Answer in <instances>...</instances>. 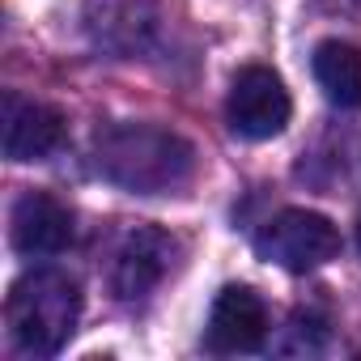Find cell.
I'll return each mask as SVG.
<instances>
[{
	"label": "cell",
	"mask_w": 361,
	"mask_h": 361,
	"mask_svg": "<svg viewBox=\"0 0 361 361\" xmlns=\"http://www.w3.org/2000/svg\"><path fill=\"white\" fill-rule=\"evenodd\" d=\"M255 255L285 268V272H310V268H323L340 255V230L323 213L281 209L255 234Z\"/></svg>",
	"instance_id": "obj_3"
},
{
	"label": "cell",
	"mask_w": 361,
	"mask_h": 361,
	"mask_svg": "<svg viewBox=\"0 0 361 361\" xmlns=\"http://www.w3.org/2000/svg\"><path fill=\"white\" fill-rule=\"evenodd\" d=\"M0 140L9 161H43L64 145V115L47 102L5 94L0 106Z\"/></svg>",
	"instance_id": "obj_7"
},
{
	"label": "cell",
	"mask_w": 361,
	"mask_h": 361,
	"mask_svg": "<svg viewBox=\"0 0 361 361\" xmlns=\"http://www.w3.org/2000/svg\"><path fill=\"white\" fill-rule=\"evenodd\" d=\"M268 340V306L251 285H226L209 310V353H255Z\"/></svg>",
	"instance_id": "obj_6"
},
{
	"label": "cell",
	"mask_w": 361,
	"mask_h": 361,
	"mask_svg": "<svg viewBox=\"0 0 361 361\" xmlns=\"http://www.w3.org/2000/svg\"><path fill=\"white\" fill-rule=\"evenodd\" d=\"M310 73L319 81V90L327 94V102L357 111L361 106V47L344 43V39H323L310 56Z\"/></svg>",
	"instance_id": "obj_9"
},
{
	"label": "cell",
	"mask_w": 361,
	"mask_h": 361,
	"mask_svg": "<svg viewBox=\"0 0 361 361\" xmlns=\"http://www.w3.org/2000/svg\"><path fill=\"white\" fill-rule=\"evenodd\" d=\"M293 115V98L285 90V81L264 68V64H247L238 68L234 85H230V98H226V119L234 128V136L243 140H272L285 132Z\"/></svg>",
	"instance_id": "obj_4"
},
{
	"label": "cell",
	"mask_w": 361,
	"mask_h": 361,
	"mask_svg": "<svg viewBox=\"0 0 361 361\" xmlns=\"http://www.w3.org/2000/svg\"><path fill=\"white\" fill-rule=\"evenodd\" d=\"M94 166L132 196H170L196 178V149L157 123H111L94 140Z\"/></svg>",
	"instance_id": "obj_1"
},
{
	"label": "cell",
	"mask_w": 361,
	"mask_h": 361,
	"mask_svg": "<svg viewBox=\"0 0 361 361\" xmlns=\"http://www.w3.org/2000/svg\"><path fill=\"white\" fill-rule=\"evenodd\" d=\"M357 247H361V213H357Z\"/></svg>",
	"instance_id": "obj_11"
},
{
	"label": "cell",
	"mask_w": 361,
	"mask_h": 361,
	"mask_svg": "<svg viewBox=\"0 0 361 361\" xmlns=\"http://www.w3.org/2000/svg\"><path fill=\"white\" fill-rule=\"evenodd\" d=\"M81 319V285L68 272L39 268L13 281L5 298V323L26 357H56Z\"/></svg>",
	"instance_id": "obj_2"
},
{
	"label": "cell",
	"mask_w": 361,
	"mask_h": 361,
	"mask_svg": "<svg viewBox=\"0 0 361 361\" xmlns=\"http://www.w3.org/2000/svg\"><path fill=\"white\" fill-rule=\"evenodd\" d=\"M178 259V243L153 226H140L132 230L119 251H115V264H111V289L119 302H145L174 268Z\"/></svg>",
	"instance_id": "obj_5"
},
{
	"label": "cell",
	"mask_w": 361,
	"mask_h": 361,
	"mask_svg": "<svg viewBox=\"0 0 361 361\" xmlns=\"http://www.w3.org/2000/svg\"><path fill=\"white\" fill-rule=\"evenodd\" d=\"M327 5H340V9H361V0H327Z\"/></svg>",
	"instance_id": "obj_10"
},
{
	"label": "cell",
	"mask_w": 361,
	"mask_h": 361,
	"mask_svg": "<svg viewBox=\"0 0 361 361\" xmlns=\"http://www.w3.org/2000/svg\"><path fill=\"white\" fill-rule=\"evenodd\" d=\"M73 213L47 196V192H26L18 204H13V226H9V238H13V251L26 255V259H47V255H60L73 247Z\"/></svg>",
	"instance_id": "obj_8"
}]
</instances>
